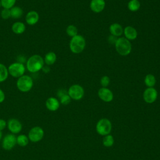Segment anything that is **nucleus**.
Segmentation results:
<instances>
[{"label":"nucleus","mask_w":160,"mask_h":160,"mask_svg":"<svg viewBox=\"0 0 160 160\" xmlns=\"http://www.w3.org/2000/svg\"><path fill=\"white\" fill-rule=\"evenodd\" d=\"M123 29L122 26L118 23H112L109 28L111 34L116 37L121 36L123 34Z\"/></svg>","instance_id":"nucleus-18"},{"label":"nucleus","mask_w":160,"mask_h":160,"mask_svg":"<svg viewBox=\"0 0 160 160\" xmlns=\"http://www.w3.org/2000/svg\"><path fill=\"white\" fill-rule=\"evenodd\" d=\"M44 136V129L38 126H36L30 129L28 136L29 141L32 142H38L41 141Z\"/></svg>","instance_id":"nucleus-7"},{"label":"nucleus","mask_w":160,"mask_h":160,"mask_svg":"<svg viewBox=\"0 0 160 160\" xmlns=\"http://www.w3.org/2000/svg\"><path fill=\"white\" fill-rule=\"evenodd\" d=\"M105 5L106 2L104 0H91L89 7L92 12L99 13L104 10Z\"/></svg>","instance_id":"nucleus-15"},{"label":"nucleus","mask_w":160,"mask_h":160,"mask_svg":"<svg viewBox=\"0 0 160 160\" xmlns=\"http://www.w3.org/2000/svg\"><path fill=\"white\" fill-rule=\"evenodd\" d=\"M156 82L155 76L152 74H147L144 78V83L148 88H153Z\"/></svg>","instance_id":"nucleus-23"},{"label":"nucleus","mask_w":160,"mask_h":160,"mask_svg":"<svg viewBox=\"0 0 160 160\" xmlns=\"http://www.w3.org/2000/svg\"><path fill=\"white\" fill-rule=\"evenodd\" d=\"M45 106L49 111H56L60 107V102L55 97L48 98L45 102Z\"/></svg>","instance_id":"nucleus-14"},{"label":"nucleus","mask_w":160,"mask_h":160,"mask_svg":"<svg viewBox=\"0 0 160 160\" xmlns=\"http://www.w3.org/2000/svg\"><path fill=\"white\" fill-rule=\"evenodd\" d=\"M41 71H42L44 73H48L50 71V68H49V66H47V65L45 66L44 65Z\"/></svg>","instance_id":"nucleus-35"},{"label":"nucleus","mask_w":160,"mask_h":160,"mask_svg":"<svg viewBox=\"0 0 160 160\" xmlns=\"http://www.w3.org/2000/svg\"><path fill=\"white\" fill-rule=\"evenodd\" d=\"M26 68L31 73H36L42 70L45 65L43 58L39 54H33L26 61Z\"/></svg>","instance_id":"nucleus-1"},{"label":"nucleus","mask_w":160,"mask_h":160,"mask_svg":"<svg viewBox=\"0 0 160 160\" xmlns=\"http://www.w3.org/2000/svg\"><path fill=\"white\" fill-rule=\"evenodd\" d=\"M6 128H7V122L4 119L0 118V131H2Z\"/></svg>","instance_id":"nucleus-32"},{"label":"nucleus","mask_w":160,"mask_h":160,"mask_svg":"<svg viewBox=\"0 0 160 160\" xmlns=\"http://www.w3.org/2000/svg\"><path fill=\"white\" fill-rule=\"evenodd\" d=\"M2 131H0V141L2 140Z\"/></svg>","instance_id":"nucleus-36"},{"label":"nucleus","mask_w":160,"mask_h":160,"mask_svg":"<svg viewBox=\"0 0 160 160\" xmlns=\"http://www.w3.org/2000/svg\"><path fill=\"white\" fill-rule=\"evenodd\" d=\"M68 94V91L64 89H59L57 92V96L60 98L61 96Z\"/></svg>","instance_id":"nucleus-33"},{"label":"nucleus","mask_w":160,"mask_h":160,"mask_svg":"<svg viewBox=\"0 0 160 160\" xmlns=\"http://www.w3.org/2000/svg\"><path fill=\"white\" fill-rule=\"evenodd\" d=\"M34 85L32 78L28 75L24 74L17 79L16 87L18 89L22 92H28L30 91Z\"/></svg>","instance_id":"nucleus-3"},{"label":"nucleus","mask_w":160,"mask_h":160,"mask_svg":"<svg viewBox=\"0 0 160 160\" xmlns=\"http://www.w3.org/2000/svg\"><path fill=\"white\" fill-rule=\"evenodd\" d=\"M10 12H11V18L12 19H18L21 18H22L24 11L22 9L18 6H14L12 8L10 9Z\"/></svg>","instance_id":"nucleus-20"},{"label":"nucleus","mask_w":160,"mask_h":160,"mask_svg":"<svg viewBox=\"0 0 160 160\" xmlns=\"http://www.w3.org/2000/svg\"><path fill=\"white\" fill-rule=\"evenodd\" d=\"M44 64L47 66H51L54 64L57 59V56L53 51L48 52L43 58Z\"/></svg>","instance_id":"nucleus-19"},{"label":"nucleus","mask_w":160,"mask_h":160,"mask_svg":"<svg viewBox=\"0 0 160 160\" xmlns=\"http://www.w3.org/2000/svg\"><path fill=\"white\" fill-rule=\"evenodd\" d=\"M86 46V40L84 38L78 34L71 38L69 41V49L74 54H79L83 51Z\"/></svg>","instance_id":"nucleus-2"},{"label":"nucleus","mask_w":160,"mask_h":160,"mask_svg":"<svg viewBox=\"0 0 160 160\" xmlns=\"http://www.w3.org/2000/svg\"><path fill=\"white\" fill-rule=\"evenodd\" d=\"M1 18L3 19H8L11 18V12L10 9H4L2 8V9L1 11Z\"/></svg>","instance_id":"nucleus-28"},{"label":"nucleus","mask_w":160,"mask_h":160,"mask_svg":"<svg viewBox=\"0 0 160 160\" xmlns=\"http://www.w3.org/2000/svg\"><path fill=\"white\" fill-rule=\"evenodd\" d=\"M66 34L69 37L72 38V37L78 35V28H76V26H75L74 25H72V24H70L66 28Z\"/></svg>","instance_id":"nucleus-26"},{"label":"nucleus","mask_w":160,"mask_h":160,"mask_svg":"<svg viewBox=\"0 0 160 160\" xmlns=\"http://www.w3.org/2000/svg\"><path fill=\"white\" fill-rule=\"evenodd\" d=\"M9 75L14 78H19L22 75L25 74V71L26 70V66L24 63L20 62H14L9 64L8 67Z\"/></svg>","instance_id":"nucleus-6"},{"label":"nucleus","mask_w":160,"mask_h":160,"mask_svg":"<svg viewBox=\"0 0 160 160\" xmlns=\"http://www.w3.org/2000/svg\"><path fill=\"white\" fill-rule=\"evenodd\" d=\"M141 7L140 2L138 0H130L128 3V8L131 12H136Z\"/></svg>","instance_id":"nucleus-24"},{"label":"nucleus","mask_w":160,"mask_h":160,"mask_svg":"<svg viewBox=\"0 0 160 160\" xmlns=\"http://www.w3.org/2000/svg\"><path fill=\"white\" fill-rule=\"evenodd\" d=\"M158 93L154 88H147L142 94L144 101L148 104H152L155 102L158 98Z\"/></svg>","instance_id":"nucleus-11"},{"label":"nucleus","mask_w":160,"mask_h":160,"mask_svg":"<svg viewBox=\"0 0 160 160\" xmlns=\"http://www.w3.org/2000/svg\"><path fill=\"white\" fill-rule=\"evenodd\" d=\"M68 94L71 99L79 101L83 98L84 94V90L81 85L75 84L69 88L68 90Z\"/></svg>","instance_id":"nucleus-8"},{"label":"nucleus","mask_w":160,"mask_h":160,"mask_svg":"<svg viewBox=\"0 0 160 160\" xmlns=\"http://www.w3.org/2000/svg\"><path fill=\"white\" fill-rule=\"evenodd\" d=\"M98 95L99 98L104 102H111L114 98L112 92L107 88H101L98 90Z\"/></svg>","instance_id":"nucleus-12"},{"label":"nucleus","mask_w":160,"mask_h":160,"mask_svg":"<svg viewBox=\"0 0 160 160\" xmlns=\"http://www.w3.org/2000/svg\"><path fill=\"white\" fill-rule=\"evenodd\" d=\"M114 142V137L111 134H108L104 136L102 139V144L106 148H110L113 146Z\"/></svg>","instance_id":"nucleus-25"},{"label":"nucleus","mask_w":160,"mask_h":160,"mask_svg":"<svg viewBox=\"0 0 160 160\" xmlns=\"http://www.w3.org/2000/svg\"><path fill=\"white\" fill-rule=\"evenodd\" d=\"M123 34L124 35V38L129 41L136 39L138 34L137 30L131 26H128L124 28Z\"/></svg>","instance_id":"nucleus-16"},{"label":"nucleus","mask_w":160,"mask_h":160,"mask_svg":"<svg viewBox=\"0 0 160 160\" xmlns=\"http://www.w3.org/2000/svg\"><path fill=\"white\" fill-rule=\"evenodd\" d=\"M7 128L10 133L18 134L22 129V124L21 121L16 118H11L7 121Z\"/></svg>","instance_id":"nucleus-10"},{"label":"nucleus","mask_w":160,"mask_h":160,"mask_svg":"<svg viewBox=\"0 0 160 160\" xmlns=\"http://www.w3.org/2000/svg\"><path fill=\"white\" fill-rule=\"evenodd\" d=\"M16 145V136L15 134L9 133L5 135L1 140V146L6 151L12 150Z\"/></svg>","instance_id":"nucleus-9"},{"label":"nucleus","mask_w":160,"mask_h":160,"mask_svg":"<svg viewBox=\"0 0 160 160\" xmlns=\"http://www.w3.org/2000/svg\"><path fill=\"white\" fill-rule=\"evenodd\" d=\"M110 83V79L108 76H103L100 79V84L102 88H106Z\"/></svg>","instance_id":"nucleus-30"},{"label":"nucleus","mask_w":160,"mask_h":160,"mask_svg":"<svg viewBox=\"0 0 160 160\" xmlns=\"http://www.w3.org/2000/svg\"><path fill=\"white\" fill-rule=\"evenodd\" d=\"M8 76L9 72L8 67L4 64L0 62V83L6 81Z\"/></svg>","instance_id":"nucleus-22"},{"label":"nucleus","mask_w":160,"mask_h":160,"mask_svg":"<svg viewBox=\"0 0 160 160\" xmlns=\"http://www.w3.org/2000/svg\"><path fill=\"white\" fill-rule=\"evenodd\" d=\"M39 20V13L34 10L28 11L25 16V21L29 26L36 24Z\"/></svg>","instance_id":"nucleus-13"},{"label":"nucleus","mask_w":160,"mask_h":160,"mask_svg":"<svg viewBox=\"0 0 160 160\" xmlns=\"http://www.w3.org/2000/svg\"><path fill=\"white\" fill-rule=\"evenodd\" d=\"M5 98H6L5 93L3 91V90L0 88V104L4 101Z\"/></svg>","instance_id":"nucleus-34"},{"label":"nucleus","mask_w":160,"mask_h":160,"mask_svg":"<svg viewBox=\"0 0 160 160\" xmlns=\"http://www.w3.org/2000/svg\"><path fill=\"white\" fill-rule=\"evenodd\" d=\"M29 142V139L28 135L24 134H19L16 136V144L21 147L26 146Z\"/></svg>","instance_id":"nucleus-21"},{"label":"nucleus","mask_w":160,"mask_h":160,"mask_svg":"<svg viewBox=\"0 0 160 160\" xmlns=\"http://www.w3.org/2000/svg\"><path fill=\"white\" fill-rule=\"evenodd\" d=\"M1 1H0V8H1Z\"/></svg>","instance_id":"nucleus-37"},{"label":"nucleus","mask_w":160,"mask_h":160,"mask_svg":"<svg viewBox=\"0 0 160 160\" xmlns=\"http://www.w3.org/2000/svg\"><path fill=\"white\" fill-rule=\"evenodd\" d=\"M26 27L24 22L21 21H16L14 22L11 26L12 31L16 34H22L26 31Z\"/></svg>","instance_id":"nucleus-17"},{"label":"nucleus","mask_w":160,"mask_h":160,"mask_svg":"<svg viewBox=\"0 0 160 160\" xmlns=\"http://www.w3.org/2000/svg\"><path fill=\"white\" fill-rule=\"evenodd\" d=\"M59 101L60 102V104H62V105H68L70 103L71 99L69 97V96L68 95V94H66L61 96L59 98Z\"/></svg>","instance_id":"nucleus-29"},{"label":"nucleus","mask_w":160,"mask_h":160,"mask_svg":"<svg viewBox=\"0 0 160 160\" xmlns=\"http://www.w3.org/2000/svg\"><path fill=\"white\" fill-rule=\"evenodd\" d=\"M114 46L117 52L121 56L129 54L132 50L131 43L124 37L118 38Z\"/></svg>","instance_id":"nucleus-4"},{"label":"nucleus","mask_w":160,"mask_h":160,"mask_svg":"<svg viewBox=\"0 0 160 160\" xmlns=\"http://www.w3.org/2000/svg\"><path fill=\"white\" fill-rule=\"evenodd\" d=\"M112 128V123L109 119L101 118L96 123V131L99 135L104 136L111 133Z\"/></svg>","instance_id":"nucleus-5"},{"label":"nucleus","mask_w":160,"mask_h":160,"mask_svg":"<svg viewBox=\"0 0 160 160\" xmlns=\"http://www.w3.org/2000/svg\"><path fill=\"white\" fill-rule=\"evenodd\" d=\"M118 37L114 36L111 34L110 36H109V37H108V42H109V44L115 45V44H116V41H117V40H118Z\"/></svg>","instance_id":"nucleus-31"},{"label":"nucleus","mask_w":160,"mask_h":160,"mask_svg":"<svg viewBox=\"0 0 160 160\" xmlns=\"http://www.w3.org/2000/svg\"><path fill=\"white\" fill-rule=\"evenodd\" d=\"M1 7L4 9H10L15 6L16 0H0Z\"/></svg>","instance_id":"nucleus-27"}]
</instances>
